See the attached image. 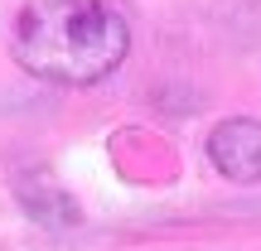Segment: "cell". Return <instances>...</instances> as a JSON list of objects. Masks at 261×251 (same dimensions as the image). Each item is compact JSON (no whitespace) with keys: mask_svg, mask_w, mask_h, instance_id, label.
Here are the masks:
<instances>
[{"mask_svg":"<svg viewBox=\"0 0 261 251\" xmlns=\"http://www.w3.org/2000/svg\"><path fill=\"white\" fill-rule=\"evenodd\" d=\"M208 159L232 184H261V121L256 116H227L208 130Z\"/></svg>","mask_w":261,"mask_h":251,"instance_id":"7a4b0ae2","label":"cell"},{"mask_svg":"<svg viewBox=\"0 0 261 251\" xmlns=\"http://www.w3.org/2000/svg\"><path fill=\"white\" fill-rule=\"evenodd\" d=\"M10 58L39 82L92 87L130 53V19L112 0H29L10 19Z\"/></svg>","mask_w":261,"mask_h":251,"instance_id":"6da1fadb","label":"cell"}]
</instances>
